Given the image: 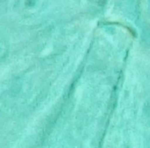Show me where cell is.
<instances>
[{"label": "cell", "mask_w": 150, "mask_h": 148, "mask_svg": "<svg viewBox=\"0 0 150 148\" xmlns=\"http://www.w3.org/2000/svg\"><path fill=\"white\" fill-rule=\"evenodd\" d=\"M42 5V0H22L20 6L24 11H28L29 13L34 12L35 10H39V6Z\"/></svg>", "instance_id": "1"}, {"label": "cell", "mask_w": 150, "mask_h": 148, "mask_svg": "<svg viewBox=\"0 0 150 148\" xmlns=\"http://www.w3.org/2000/svg\"><path fill=\"white\" fill-rule=\"evenodd\" d=\"M4 46L5 45H1V44H0V55H4V49H5Z\"/></svg>", "instance_id": "2"}]
</instances>
